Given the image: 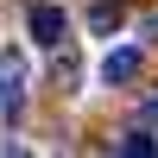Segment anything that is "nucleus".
Wrapping results in <instances>:
<instances>
[{
  "label": "nucleus",
  "instance_id": "obj_5",
  "mask_svg": "<svg viewBox=\"0 0 158 158\" xmlns=\"http://www.w3.org/2000/svg\"><path fill=\"white\" fill-rule=\"evenodd\" d=\"M152 114H158V95H152Z\"/></svg>",
  "mask_w": 158,
  "mask_h": 158
},
{
  "label": "nucleus",
  "instance_id": "obj_3",
  "mask_svg": "<svg viewBox=\"0 0 158 158\" xmlns=\"http://www.w3.org/2000/svg\"><path fill=\"white\" fill-rule=\"evenodd\" d=\"M139 63H146V57H139V51L133 44H120V51H108V57H101V82H133V76H139Z\"/></svg>",
  "mask_w": 158,
  "mask_h": 158
},
{
  "label": "nucleus",
  "instance_id": "obj_2",
  "mask_svg": "<svg viewBox=\"0 0 158 158\" xmlns=\"http://www.w3.org/2000/svg\"><path fill=\"white\" fill-rule=\"evenodd\" d=\"M25 25H32V38H38V44H51V51H57L63 32H70V25H63V6H51V0H44V6H32V19H25Z\"/></svg>",
  "mask_w": 158,
  "mask_h": 158
},
{
  "label": "nucleus",
  "instance_id": "obj_4",
  "mask_svg": "<svg viewBox=\"0 0 158 158\" xmlns=\"http://www.w3.org/2000/svg\"><path fill=\"white\" fill-rule=\"evenodd\" d=\"M120 152H133V158H146V152H158V139H146V133H127V139H120Z\"/></svg>",
  "mask_w": 158,
  "mask_h": 158
},
{
  "label": "nucleus",
  "instance_id": "obj_1",
  "mask_svg": "<svg viewBox=\"0 0 158 158\" xmlns=\"http://www.w3.org/2000/svg\"><path fill=\"white\" fill-rule=\"evenodd\" d=\"M25 114V51H0V127H13Z\"/></svg>",
  "mask_w": 158,
  "mask_h": 158
}]
</instances>
